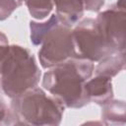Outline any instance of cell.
Returning <instances> with one entry per match:
<instances>
[{"label": "cell", "instance_id": "obj_3", "mask_svg": "<svg viewBox=\"0 0 126 126\" xmlns=\"http://www.w3.org/2000/svg\"><path fill=\"white\" fill-rule=\"evenodd\" d=\"M40 70L33 54L20 45H10L0 66V87L10 98L37 87Z\"/></svg>", "mask_w": 126, "mask_h": 126}, {"label": "cell", "instance_id": "obj_12", "mask_svg": "<svg viewBox=\"0 0 126 126\" xmlns=\"http://www.w3.org/2000/svg\"><path fill=\"white\" fill-rule=\"evenodd\" d=\"M31 16L36 20H43L53 9L52 0H24Z\"/></svg>", "mask_w": 126, "mask_h": 126}, {"label": "cell", "instance_id": "obj_10", "mask_svg": "<svg viewBox=\"0 0 126 126\" xmlns=\"http://www.w3.org/2000/svg\"><path fill=\"white\" fill-rule=\"evenodd\" d=\"M101 119L104 124H124L125 123V101L110 99L101 105Z\"/></svg>", "mask_w": 126, "mask_h": 126}, {"label": "cell", "instance_id": "obj_1", "mask_svg": "<svg viewBox=\"0 0 126 126\" xmlns=\"http://www.w3.org/2000/svg\"><path fill=\"white\" fill-rule=\"evenodd\" d=\"M94 69V62L71 57L45 72L42 87L65 107L81 108L90 102L85 92V83L92 77Z\"/></svg>", "mask_w": 126, "mask_h": 126}, {"label": "cell", "instance_id": "obj_8", "mask_svg": "<svg viewBox=\"0 0 126 126\" xmlns=\"http://www.w3.org/2000/svg\"><path fill=\"white\" fill-rule=\"evenodd\" d=\"M56 8V15L62 23L72 27L84 15L82 0H52Z\"/></svg>", "mask_w": 126, "mask_h": 126}, {"label": "cell", "instance_id": "obj_13", "mask_svg": "<svg viewBox=\"0 0 126 126\" xmlns=\"http://www.w3.org/2000/svg\"><path fill=\"white\" fill-rule=\"evenodd\" d=\"M24 0H0V21L9 18L12 13L18 9Z\"/></svg>", "mask_w": 126, "mask_h": 126}, {"label": "cell", "instance_id": "obj_16", "mask_svg": "<svg viewBox=\"0 0 126 126\" xmlns=\"http://www.w3.org/2000/svg\"><path fill=\"white\" fill-rule=\"evenodd\" d=\"M10 118V108H8L4 99L0 96V124H9Z\"/></svg>", "mask_w": 126, "mask_h": 126}, {"label": "cell", "instance_id": "obj_2", "mask_svg": "<svg viewBox=\"0 0 126 126\" xmlns=\"http://www.w3.org/2000/svg\"><path fill=\"white\" fill-rule=\"evenodd\" d=\"M65 106L55 96L47 95L40 88L31 89L13 97L10 103L9 124L16 125H59Z\"/></svg>", "mask_w": 126, "mask_h": 126}, {"label": "cell", "instance_id": "obj_6", "mask_svg": "<svg viewBox=\"0 0 126 126\" xmlns=\"http://www.w3.org/2000/svg\"><path fill=\"white\" fill-rule=\"evenodd\" d=\"M125 15L124 7L112 5L95 19L103 39L115 51H125Z\"/></svg>", "mask_w": 126, "mask_h": 126}, {"label": "cell", "instance_id": "obj_4", "mask_svg": "<svg viewBox=\"0 0 126 126\" xmlns=\"http://www.w3.org/2000/svg\"><path fill=\"white\" fill-rule=\"evenodd\" d=\"M71 57H77L72 35V27L60 22L43 37L38 50L42 68L49 69Z\"/></svg>", "mask_w": 126, "mask_h": 126}, {"label": "cell", "instance_id": "obj_11", "mask_svg": "<svg viewBox=\"0 0 126 126\" xmlns=\"http://www.w3.org/2000/svg\"><path fill=\"white\" fill-rule=\"evenodd\" d=\"M61 20L56 14L51 15V17L43 23H36L34 21L30 22V30H31V41L33 45H40L45 34Z\"/></svg>", "mask_w": 126, "mask_h": 126}, {"label": "cell", "instance_id": "obj_14", "mask_svg": "<svg viewBox=\"0 0 126 126\" xmlns=\"http://www.w3.org/2000/svg\"><path fill=\"white\" fill-rule=\"evenodd\" d=\"M84 10L98 12L104 5V0H82Z\"/></svg>", "mask_w": 126, "mask_h": 126}, {"label": "cell", "instance_id": "obj_7", "mask_svg": "<svg viewBox=\"0 0 126 126\" xmlns=\"http://www.w3.org/2000/svg\"><path fill=\"white\" fill-rule=\"evenodd\" d=\"M85 92L90 102L94 101L98 105L104 104L113 98L111 78L101 75L90 78L85 83Z\"/></svg>", "mask_w": 126, "mask_h": 126}, {"label": "cell", "instance_id": "obj_9", "mask_svg": "<svg viewBox=\"0 0 126 126\" xmlns=\"http://www.w3.org/2000/svg\"><path fill=\"white\" fill-rule=\"evenodd\" d=\"M125 68V51H116L108 54L98 61L95 69V75L112 78Z\"/></svg>", "mask_w": 126, "mask_h": 126}, {"label": "cell", "instance_id": "obj_15", "mask_svg": "<svg viewBox=\"0 0 126 126\" xmlns=\"http://www.w3.org/2000/svg\"><path fill=\"white\" fill-rule=\"evenodd\" d=\"M9 48H10V45H9L8 37L6 36L5 33L0 32V66H1L4 58L6 57L8 51H9Z\"/></svg>", "mask_w": 126, "mask_h": 126}, {"label": "cell", "instance_id": "obj_5", "mask_svg": "<svg viewBox=\"0 0 126 126\" xmlns=\"http://www.w3.org/2000/svg\"><path fill=\"white\" fill-rule=\"evenodd\" d=\"M76 55L92 62H98L110 53L116 52L103 39L94 19L87 18L72 30Z\"/></svg>", "mask_w": 126, "mask_h": 126}]
</instances>
